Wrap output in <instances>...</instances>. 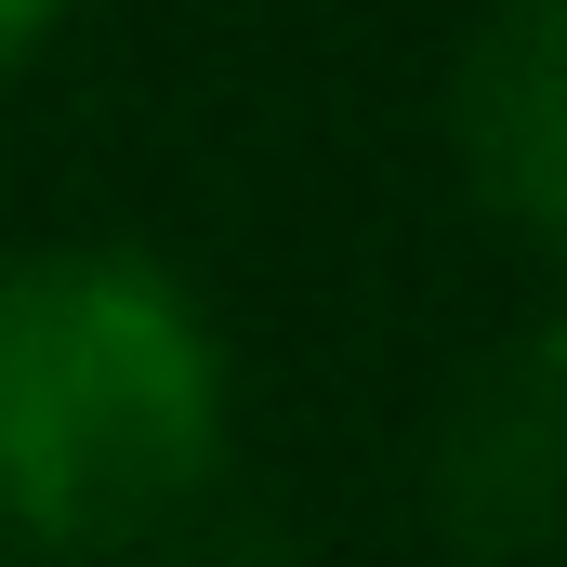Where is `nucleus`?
Returning a JSON list of instances; mask_svg holds the SVG:
<instances>
[{
    "label": "nucleus",
    "mask_w": 567,
    "mask_h": 567,
    "mask_svg": "<svg viewBox=\"0 0 567 567\" xmlns=\"http://www.w3.org/2000/svg\"><path fill=\"white\" fill-rule=\"evenodd\" d=\"M53 13H66V0H0V80H13V66L53 40Z\"/></svg>",
    "instance_id": "obj_4"
},
{
    "label": "nucleus",
    "mask_w": 567,
    "mask_h": 567,
    "mask_svg": "<svg viewBox=\"0 0 567 567\" xmlns=\"http://www.w3.org/2000/svg\"><path fill=\"white\" fill-rule=\"evenodd\" d=\"M449 542L462 555H542V528H555V343L528 330L475 396H462V423H449Z\"/></svg>",
    "instance_id": "obj_3"
},
{
    "label": "nucleus",
    "mask_w": 567,
    "mask_h": 567,
    "mask_svg": "<svg viewBox=\"0 0 567 567\" xmlns=\"http://www.w3.org/2000/svg\"><path fill=\"white\" fill-rule=\"evenodd\" d=\"M449 145H462V185L515 238H542V251L567 238V13L555 0H502L462 40Z\"/></svg>",
    "instance_id": "obj_2"
},
{
    "label": "nucleus",
    "mask_w": 567,
    "mask_h": 567,
    "mask_svg": "<svg viewBox=\"0 0 567 567\" xmlns=\"http://www.w3.org/2000/svg\"><path fill=\"white\" fill-rule=\"evenodd\" d=\"M225 462V343L145 251L0 265V515L40 555H106Z\"/></svg>",
    "instance_id": "obj_1"
}]
</instances>
